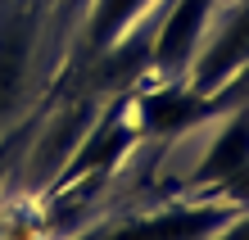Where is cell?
Instances as JSON below:
<instances>
[{
	"instance_id": "cell-1",
	"label": "cell",
	"mask_w": 249,
	"mask_h": 240,
	"mask_svg": "<svg viewBox=\"0 0 249 240\" xmlns=\"http://www.w3.org/2000/svg\"><path fill=\"white\" fill-rule=\"evenodd\" d=\"M186 186L204 190V195H217V200H231L240 208L249 204V104L227 109L213 145L204 149L199 168Z\"/></svg>"
},
{
	"instance_id": "cell-2",
	"label": "cell",
	"mask_w": 249,
	"mask_h": 240,
	"mask_svg": "<svg viewBox=\"0 0 249 240\" xmlns=\"http://www.w3.org/2000/svg\"><path fill=\"white\" fill-rule=\"evenodd\" d=\"M240 213L231 200H209V204H168L154 213H131L118 227H100L86 240H209Z\"/></svg>"
},
{
	"instance_id": "cell-3",
	"label": "cell",
	"mask_w": 249,
	"mask_h": 240,
	"mask_svg": "<svg viewBox=\"0 0 249 240\" xmlns=\"http://www.w3.org/2000/svg\"><path fill=\"white\" fill-rule=\"evenodd\" d=\"M36 46V14L27 0H0V131L18 104Z\"/></svg>"
},
{
	"instance_id": "cell-4",
	"label": "cell",
	"mask_w": 249,
	"mask_h": 240,
	"mask_svg": "<svg viewBox=\"0 0 249 240\" xmlns=\"http://www.w3.org/2000/svg\"><path fill=\"white\" fill-rule=\"evenodd\" d=\"M249 64V0H240L236 14L227 18V27L217 32V41L204 50L195 77H190V91L195 95H213L231 73H240Z\"/></svg>"
},
{
	"instance_id": "cell-5",
	"label": "cell",
	"mask_w": 249,
	"mask_h": 240,
	"mask_svg": "<svg viewBox=\"0 0 249 240\" xmlns=\"http://www.w3.org/2000/svg\"><path fill=\"white\" fill-rule=\"evenodd\" d=\"M154 0H95L91 5V23H86V55L105 59L131 37V23L150 9Z\"/></svg>"
},
{
	"instance_id": "cell-6",
	"label": "cell",
	"mask_w": 249,
	"mask_h": 240,
	"mask_svg": "<svg viewBox=\"0 0 249 240\" xmlns=\"http://www.w3.org/2000/svg\"><path fill=\"white\" fill-rule=\"evenodd\" d=\"M27 136V127H18V131H0V186H5V177H9V163H14V154H18V141Z\"/></svg>"
},
{
	"instance_id": "cell-7",
	"label": "cell",
	"mask_w": 249,
	"mask_h": 240,
	"mask_svg": "<svg viewBox=\"0 0 249 240\" xmlns=\"http://www.w3.org/2000/svg\"><path fill=\"white\" fill-rule=\"evenodd\" d=\"M209 240H249V213H236L222 231H217V236H209Z\"/></svg>"
},
{
	"instance_id": "cell-8",
	"label": "cell",
	"mask_w": 249,
	"mask_h": 240,
	"mask_svg": "<svg viewBox=\"0 0 249 240\" xmlns=\"http://www.w3.org/2000/svg\"><path fill=\"white\" fill-rule=\"evenodd\" d=\"M59 5H77V0H59Z\"/></svg>"
}]
</instances>
